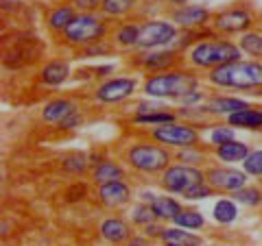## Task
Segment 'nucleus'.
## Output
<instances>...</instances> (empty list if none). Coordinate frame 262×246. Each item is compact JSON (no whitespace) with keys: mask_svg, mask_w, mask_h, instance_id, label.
I'll list each match as a JSON object with an SVG mask.
<instances>
[{"mask_svg":"<svg viewBox=\"0 0 262 246\" xmlns=\"http://www.w3.org/2000/svg\"><path fill=\"white\" fill-rule=\"evenodd\" d=\"M210 83L225 89H256L262 87V63L258 61H229L210 70Z\"/></svg>","mask_w":262,"mask_h":246,"instance_id":"obj_1","label":"nucleus"},{"mask_svg":"<svg viewBox=\"0 0 262 246\" xmlns=\"http://www.w3.org/2000/svg\"><path fill=\"white\" fill-rule=\"evenodd\" d=\"M241 46L223 42V39H201V42H194L188 48V61L194 68L214 70L219 65L241 59Z\"/></svg>","mask_w":262,"mask_h":246,"instance_id":"obj_2","label":"nucleus"},{"mask_svg":"<svg viewBox=\"0 0 262 246\" xmlns=\"http://www.w3.org/2000/svg\"><path fill=\"white\" fill-rule=\"evenodd\" d=\"M196 79L190 72H158L144 81V94L153 98H179L196 89Z\"/></svg>","mask_w":262,"mask_h":246,"instance_id":"obj_3","label":"nucleus"},{"mask_svg":"<svg viewBox=\"0 0 262 246\" xmlns=\"http://www.w3.org/2000/svg\"><path fill=\"white\" fill-rule=\"evenodd\" d=\"M206 181H208L206 172L199 170L196 166H192V163H184V161L175 163V166H168L166 170L162 172V179H160V183H162V187L166 192L184 194L186 199L196 190V187H201Z\"/></svg>","mask_w":262,"mask_h":246,"instance_id":"obj_4","label":"nucleus"},{"mask_svg":"<svg viewBox=\"0 0 262 246\" xmlns=\"http://www.w3.org/2000/svg\"><path fill=\"white\" fill-rule=\"evenodd\" d=\"M127 161H129V166L138 172L158 175V172H164L168 168L170 153L166 149H162L160 142L158 144L142 142V144H134L127 151Z\"/></svg>","mask_w":262,"mask_h":246,"instance_id":"obj_5","label":"nucleus"},{"mask_svg":"<svg viewBox=\"0 0 262 246\" xmlns=\"http://www.w3.org/2000/svg\"><path fill=\"white\" fill-rule=\"evenodd\" d=\"M107 29H105V22L101 15H94V13H77L72 22L66 27V31L61 33V37L66 39L68 44H75V46H85V44H92L98 42Z\"/></svg>","mask_w":262,"mask_h":246,"instance_id":"obj_6","label":"nucleus"},{"mask_svg":"<svg viewBox=\"0 0 262 246\" xmlns=\"http://www.w3.org/2000/svg\"><path fill=\"white\" fill-rule=\"evenodd\" d=\"M179 37V31L175 24L164 22V20H149L140 27V37L138 46L140 51H151L155 46H168Z\"/></svg>","mask_w":262,"mask_h":246,"instance_id":"obj_7","label":"nucleus"},{"mask_svg":"<svg viewBox=\"0 0 262 246\" xmlns=\"http://www.w3.org/2000/svg\"><path fill=\"white\" fill-rule=\"evenodd\" d=\"M151 137L155 142H160L164 146H177V149H186V146H194L199 142V133L192 127L186 125H175V122H168V125H160L151 131Z\"/></svg>","mask_w":262,"mask_h":246,"instance_id":"obj_8","label":"nucleus"},{"mask_svg":"<svg viewBox=\"0 0 262 246\" xmlns=\"http://www.w3.org/2000/svg\"><path fill=\"white\" fill-rule=\"evenodd\" d=\"M210 24H212V31L223 33V35H229V33H245L253 24V15L247 9H243V7H229V9L212 15Z\"/></svg>","mask_w":262,"mask_h":246,"instance_id":"obj_9","label":"nucleus"},{"mask_svg":"<svg viewBox=\"0 0 262 246\" xmlns=\"http://www.w3.org/2000/svg\"><path fill=\"white\" fill-rule=\"evenodd\" d=\"M136 92V79H127V77H118V79H110L105 81L94 92V98L103 105H114L129 98Z\"/></svg>","mask_w":262,"mask_h":246,"instance_id":"obj_10","label":"nucleus"},{"mask_svg":"<svg viewBox=\"0 0 262 246\" xmlns=\"http://www.w3.org/2000/svg\"><path fill=\"white\" fill-rule=\"evenodd\" d=\"M247 172L241 170H232V168H210L206 172L208 185L212 190H221V192H236L241 187L247 185Z\"/></svg>","mask_w":262,"mask_h":246,"instance_id":"obj_11","label":"nucleus"},{"mask_svg":"<svg viewBox=\"0 0 262 246\" xmlns=\"http://www.w3.org/2000/svg\"><path fill=\"white\" fill-rule=\"evenodd\" d=\"M170 18L184 29H199V27H206L212 20V13L206 7H199V5H182L170 11Z\"/></svg>","mask_w":262,"mask_h":246,"instance_id":"obj_12","label":"nucleus"},{"mask_svg":"<svg viewBox=\"0 0 262 246\" xmlns=\"http://www.w3.org/2000/svg\"><path fill=\"white\" fill-rule=\"evenodd\" d=\"M98 201H101L107 209H118L131 201V190H129L127 183H122V179L101 183L98 185Z\"/></svg>","mask_w":262,"mask_h":246,"instance_id":"obj_13","label":"nucleus"},{"mask_svg":"<svg viewBox=\"0 0 262 246\" xmlns=\"http://www.w3.org/2000/svg\"><path fill=\"white\" fill-rule=\"evenodd\" d=\"M175 61H177L175 51H142L140 59H138L142 70H151V72H164L173 68Z\"/></svg>","mask_w":262,"mask_h":246,"instance_id":"obj_14","label":"nucleus"},{"mask_svg":"<svg viewBox=\"0 0 262 246\" xmlns=\"http://www.w3.org/2000/svg\"><path fill=\"white\" fill-rule=\"evenodd\" d=\"M75 111H77V105L72 101H68V98H57V101H51L44 107L42 118L48 125H61V122L68 116H72Z\"/></svg>","mask_w":262,"mask_h":246,"instance_id":"obj_15","label":"nucleus"},{"mask_svg":"<svg viewBox=\"0 0 262 246\" xmlns=\"http://www.w3.org/2000/svg\"><path fill=\"white\" fill-rule=\"evenodd\" d=\"M75 15H77V9L72 5H57L46 15V27L53 33H63Z\"/></svg>","mask_w":262,"mask_h":246,"instance_id":"obj_16","label":"nucleus"},{"mask_svg":"<svg viewBox=\"0 0 262 246\" xmlns=\"http://www.w3.org/2000/svg\"><path fill=\"white\" fill-rule=\"evenodd\" d=\"M101 235L107 242L118 244V242L131 240V227L122 218H105L101 225Z\"/></svg>","mask_w":262,"mask_h":246,"instance_id":"obj_17","label":"nucleus"},{"mask_svg":"<svg viewBox=\"0 0 262 246\" xmlns=\"http://www.w3.org/2000/svg\"><path fill=\"white\" fill-rule=\"evenodd\" d=\"M70 77V65L66 61H51L46 63L42 68V75H39V79H42V83L48 85V87H59L61 83H66Z\"/></svg>","mask_w":262,"mask_h":246,"instance_id":"obj_18","label":"nucleus"},{"mask_svg":"<svg viewBox=\"0 0 262 246\" xmlns=\"http://www.w3.org/2000/svg\"><path fill=\"white\" fill-rule=\"evenodd\" d=\"M245 107H249L245 101H241V98H232V96H216V98H210L208 103H203V111H208V113H234V111H238V109H245Z\"/></svg>","mask_w":262,"mask_h":246,"instance_id":"obj_19","label":"nucleus"},{"mask_svg":"<svg viewBox=\"0 0 262 246\" xmlns=\"http://www.w3.org/2000/svg\"><path fill=\"white\" fill-rule=\"evenodd\" d=\"M227 122L238 129H262V109L245 107L227 116Z\"/></svg>","mask_w":262,"mask_h":246,"instance_id":"obj_20","label":"nucleus"},{"mask_svg":"<svg viewBox=\"0 0 262 246\" xmlns=\"http://www.w3.org/2000/svg\"><path fill=\"white\" fill-rule=\"evenodd\" d=\"M160 240L168 246H199L203 242L199 235L188 233V229H182V227L179 229H164Z\"/></svg>","mask_w":262,"mask_h":246,"instance_id":"obj_21","label":"nucleus"},{"mask_svg":"<svg viewBox=\"0 0 262 246\" xmlns=\"http://www.w3.org/2000/svg\"><path fill=\"white\" fill-rule=\"evenodd\" d=\"M247 155H249V149L243 142H236V139H232V142H227V144L216 146V157H219V161H225V163L245 161Z\"/></svg>","mask_w":262,"mask_h":246,"instance_id":"obj_22","label":"nucleus"},{"mask_svg":"<svg viewBox=\"0 0 262 246\" xmlns=\"http://www.w3.org/2000/svg\"><path fill=\"white\" fill-rule=\"evenodd\" d=\"M122 175H125L122 168L114 161H101V163H96L94 170H92V177L98 185L107 183V181H118V179H122Z\"/></svg>","mask_w":262,"mask_h":246,"instance_id":"obj_23","label":"nucleus"},{"mask_svg":"<svg viewBox=\"0 0 262 246\" xmlns=\"http://www.w3.org/2000/svg\"><path fill=\"white\" fill-rule=\"evenodd\" d=\"M140 3V0H103L101 13L105 18H122V15H129L134 11V7Z\"/></svg>","mask_w":262,"mask_h":246,"instance_id":"obj_24","label":"nucleus"},{"mask_svg":"<svg viewBox=\"0 0 262 246\" xmlns=\"http://www.w3.org/2000/svg\"><path fill=\"white\" fill-rule=\"evenodd\" d=\"M151 205L160 220H175L179 216V211L184 209L175 199H168V196H158Z\"/></svg>","mask_w":262,"mask_h":246,"instance_id":"obj_25","label":"nucleus"},{"mask_svg":"<svg viewBox=\"0 0 262 246\" xmlns=\"http://www.w3.org/2000/svg\"><path fill=\"white\" fill-rule=\"evenodd\" d=\"M138 37H140V27L138 24H120L114 33V39H116V44L122 46V48H134L138 46Z\"/></svg>","mask_w":262,"mask_h":246,"instance_id":"obj_26","label":"nucleus"},{"mask_svg":"<svg viewBox=\"0 0 262 246\" xmlns=\"http://www.w3.org/2000/svg\"><path fill=\"white\" fill-rule=\"evenodd\" d=\"M238 46L245 55L253 57V59H262V35L256 31H247L245 35H241Z\"/></svg>","mask_w":262,"mask_h":246,"instance_id":"obj_27","label":"nucleus"},{"mask_svg":"<svg viewBox=\"0 0 262 246\" xmlns=\"http://www.w3.org/2000/svg\"><path fill=\"white\" fill-rule=\"evenodd\" d=\"M175 120V113L168 111H140L138 116H134V125H149V127H160V125H168Z\"/></svg>","mask_w":262,"mask_h":246,"instance_id":"obj_28","label":"nucleus"},{"mask_svg":"<svg viewBox=\"0 0 262 246\" xmlns=\"http://www.w3.org/2000/svg\"><path fill=\"white\" fill-rule=\"evenodd\" d=\"M236 216H238V207H236L234 201H229V199L216 201V205H214V220L219 225H232L236 220Z\"/></svg>","mask_w":262,"mask_h":246,"instance_id":"obj_29","label":"nucleus"},{"mask_svg":"<svg viewBox=\"0 0 262 246\" xmlns=\"http://www.w3.org/2000/svg\"><path fill=\"white\" fill-rule=\"evenodd\" d=\"M173 223L179 225L182 229H188V231H194V229H203V225H206V218H203L199 211H194V209H182Z\"/></svg>","mask_w":262,"mask_h":246,"instance_id":"obj_30","label":"nucleus"},{"mask_svg":"<svg viewBox=\"0 0 262 246\" xmlns=\"http://www.w3.org/2000/svg\"><path fill=\"white\" fill-rule=\"evenodd\" d=\"M155 220H160L158 214H155L153 205H138V207L131 211V223L134 225H140V227H149L153 225Z\"/></svg>","mask_w":262,"mask_h":246,"instance_id":"obj_31","label":"nucleus"},{"mask_svg":"<svg viewBox=\"0 0 262 246\" xmlns=\"http://www.w3.org/2000/svg\"><path fill=\"white\" fill-rule=\"evenodd\" d=\"M234 199L236 203H241V205H247V207H256V205L262 203V192L258 190V187H241V190H236L234 192Z\"/></svg>","mask_w":262,"mask_h":246,"instance_id":"obj_32","label":"nucleus"},{"mask_svg":"<svg viewBox=\"0 0 262 246\" xmlns=\"http://www.w3.org/2000/svg\"><path fill=\"white\" fill-rule=\"evenodd\" d=\"M243 168L249 177H262V151H249L243 161Z\"/></svg>","mask_w":262,"mask_h":246,"instance_id":"obj_33","label":"nucleus"},{"mask_svg":"<svg viewBox=\"0 0 262 246\" xmlns=\"http://www.w3.org/2000/svg\"><path fill=\"white\" fill-rule=\"evenodd\" d=\"M234 137H236V133H234L232 125H229V127H216V129H212V131H210L208 142H210L212 146H221V144L232 142Z\"/></svg>","mask_w":262,"mask_h":246,"instance_id":"obj_34","label":"nucleus"},{"mask_svg":"<svg viewBox=\"0 0 262 246\" xmlns=\"http://www.w3.org/2000/svg\"><path fill=\"white\" fill-rule=\"evenodd\" d=\"M85 168H88V159H85V155H79V153L70 155V157L63 161V170L70 172V175H83Z\"/></svg>","mask_w":262,"mask_h":246,"instance_id":"obj_35","label":"nucleus"},{"mask_svg":"<svg viewBox=\"0 0 262 246\" xmlns=\"http://www.w3.org/2000/svg\"><path fill=\"white\" fill-rule=\"evenodd\" d=\"M70 5L81 13H96L101 11L103 0H70Z\"/></svg>","mask_w":262,"mask_h":246,"instance_id":"obj_36","label":"nucleus"},{"mask_svg":"<svg viewBox=\"0 0 262 246\" xmlns=\"http://www.w3.org/2000/svg\"><path fill=\"white\" fill-rule=\"evenodd\" d=\"M175 101H177L179 105H184V107H190V105L203 103V101H206V96H203L201 92H196V89H192V92H188V94H184V96H179V98H175Z\"/></svg>","mask_w":262,"mask_h":246,"instance_id":"obj_37","label":"nucleus"},{"mask_svg":"<svg viewBox=\"0 0 262 246\" xmlns=\"http://www.w3.org/2000/svg\"><path fill=\"white\" fill-rule=\"evenodd\" d=\"M79 125H81V116H79V111H75L72 116H68V118L61 122L59 129H75V127H79Z\"/></svg>","mask_w":262,"mask_h":246,"instance_id":"obj_38","label":"nucleus"},{"mask_svg":"<svg viewBox=\"0 0 262 246\" xmlns=\"http://www.w3.org/2000/svg\"><path fill=\"white\" fill-rule=\"evenodd\" d=\"M162 3H166L170 7H182V5H188V0H162Z\"/></svg>","mask_w":262,"mask_h":246,"instance_id":"obj_39","label":"nucleus"}]
</instances>
